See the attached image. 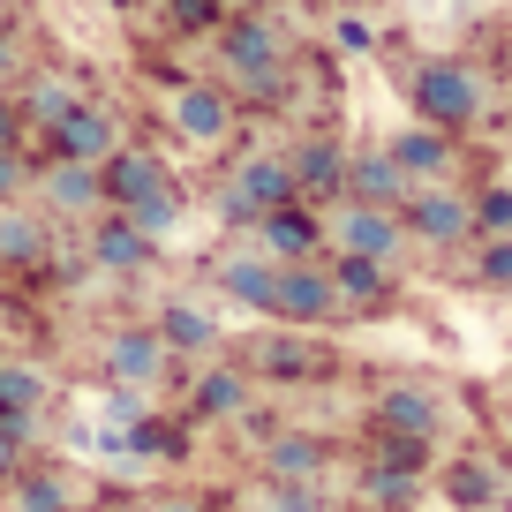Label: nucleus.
Returning a JSON list of instances; mask_svg holds the SVG:
<instances>
[{
  "label": "nucleus",
  "instance_id": "obj_28",
  "mask_svg": "<svg viewBox=\"0 0 512 512\" xmlns=\"http://www.w3.org/2000/svg\"><path fill=\"white\" fill-rule=\"evenodd\" d=\"M46 369L38 362H16V354H8V362H0V407H23V415H38V407H46Z\"/></svg>",
  "mask_w": 512,
  "mask_h": 512
},
{
  "label": "nucleus",
  "instance_id": "obj_19",
  "mask_svg": "<svg viewBox=\"0 0 512 512\" xmlns=\"http://www.w3.org/2000/svg\"><path fill=\"white\" fill-rule=\"evenodd\" d=\"M174 128L189 136V144H226V136H234V98L196 83V91L174 98Z\"/></svg>",
  "mask_w": 512,
  "mask_h": 512
},
{
  "label": "nucleus",
  "instance_id": "obj_34",
  "mask_svg": "<svg viewBox=\"0 0 512 512\" xmlns=\"http://www.w3.org/2000/svg\"><path fill=\"white\" fill-rule=\"evenodd\" d=\"M166 16H174L181 31H211V23H219V0H166Z\"/></svg>",
  "mask_w": 512,
  "mask_h": 512
},
{
  "label": "nucleus",
  "instance_id": "obj_40",
  "mask_svg": "<svg viewBox=\"0 0 512 512\" xmlns=\"http://www.w3.org/2000/svg\"><path fill=\"white\" fill-rule=\"evenodd\" d=\"M98 512H151V505H128V497H113V505H98Z\"/></svg>",
  "mask_w": 512,
  "mask_h": 512
},
{
  "label": "nucleus",
  "instance_id": "obj_27",
  "mask_svg": "<svg viewBox=\"0 0 512 512\" xmlns=\"http://www.w3.org/2000/svg\"><path fill=\"white\" fill-rule=\"evenodd\" d=\"M369 460H384V467H400V475H422V482H430L437 437H392V430H369Z\"/></svg>",
  "mask_w": 512,
  "mask_h": 512
},
{
  "label": "nucleus",
  "instance_id": "obj_11",
  "mask_svg": "<svg viewBox=\"0 0 512 512\" xmlns=\"http://www.w3.org/2000/svg\"><path fill=\"white\" fill-rule=\"evenodd\" d=\"M324 467H332V445L309 430H279L264 437V482H324Z\"/></svg>",
  "mask_w": 512,
  "mask_h": 512
},
{
  "label": "nucleus",
  "instance_id": "obj_24",
  "mask_svg": "<svg viewBox=\"0 0 512 512\" xmlns=\"http://www.w3.org/2000/svg\"><path fill=\"white\" fill-rule=\"evenodd\" d=\"M46 204L53 211H98L106 204V181H98V166H46Z\"/></svg>",
  "mask_w": 512,
  "mask_h": 512
},
{
  "label": "nucleus",
  "instance_id": "obj_15",
  "mask_svg": "<svg viewBox=\"0 0 512 512\" xmlns=\"http://www.w3.org/2000/svg\"><path fill=\"white\" fill-rule=\"evenodd\" d=\"M219 294L226 302H241V309H264L272 317V279H279V264L264 249H234V256H219Z\"/></svg>",
  "mask_w": 512,
  "mask_h": 512
},
{
  "label": "nucleus",
  "instance_id": "obj_18",
  "mask_svg": "<svg viewBox=\"0 0 512 512\" xmlns=\"http://www.w3.org/2000/svg\"><path fill=\"white\" fill-rule=\"evenodd\" d=\"M287 174H294V196H302V204H324V196H339V174H347V151H339L332 136H309V144L287 159Z\"/></svg>",
  "mask_w": 512,
  "mask_h": 512
},
{
  "label": "nucleus",
  "instance_id": "obj_25",
  "mask_svg": "<svg viewBox=\"0 0 512 512\" xmlns=\"http://www.w3.org/2000/svg\"><path fill=\"white\" fill-rule=\"evenodd\" d=\"M437 490H445L460 512H490V505H497V467H482V460H452L445 475H437Z\"/></svg>",
  "mask_w": 512,
  "mask_h": 512
},
{
  "label": "nucleus",
  "instance_id": "obj_17",
  "mask_svg": "<svg viewBox=\"0 0 512 512\" xmlns=\"http://www.w3.org/2000/svg\"><path fill=\"white\" fill-rule=\"evenodd\" d=\"M113 151V121H106V106H76L61 128H53V159L61 166H98Z\"/></svg>",
  "mask_w": 512,
  "mask_h": 512
},
{
  "label": "nucleus",
  "instance_id": "obj_13",
  "mask_svg": "<svg viewBox=\"0 0 512 512\" xmlns=\"http://www.w3.org/2000/svg\"><path fill=\"white\" fill-rule=\"evenodd\" d=\"M339 196H347V204L400 211L407 204V174L392 166V151H362V159H347V174H339Z\"/></svg>",
  "mask_w": 512,
  "mask_h": 512
},
{
  "label": "nucleus",
  "instance_id": "obj_9",
  "mask_svg": "<svg viewBox=\"0 0 512 512\" xmlns=\"http://www.w3.org/2000/svg\"><path fill=\"white\" fill-rule=\"evenodd\" d=\"M166 362H174V354H166V339L151 332V324H128V332H113L106 339V377L113 384H159L166 377Z\"/></svg>",
  "mask_w": 512,
  "mask_h": 512
},
{
  "label": "nucleus",
  "instance_id": "obj_36",
  "mask_svg": "<svg viewBox=\"0 0 512 512\" xmlns=\"http://www.w3.org/2000/svg\"><path fill=\"white\" fill-rule=\"evenodd\" d=\"M16 189H23V159H16V151H0V204H8Z\"/></svg>",
  "mask_w": 512,
  "mask_h": 512
},
{
  "label": "nucleus",
  "instance_id": "obj_23",
  "mask_svg": "<svg viewBox=\"0 0 512 512\" xmlns=\"http://www.w3.org/2000/svg\"><path fill=\"white\" fill-rule=\"evenodd\" d=\"M46 219L38 211H0V272H31L38 256H46Z\"/></svg>",
  "mask_w": 512,
  "mask_h": 512
},
{
  "label": "nucleus",
  "instance_id": "obj_20",
  "mask_svg": "<svg viewBox=\"0 0 512 512\" xmlns=\"http://www.w3.org/2000/svg\"><path fill=\"white\" fill-rule=\"evenodd\" d=\"M151 332L166 339V354H189V362H204V354L219 347V317H211V309H196V302H166Z\"/></svg>",
  "mask_w": 512,
  "mask_h": 512
},
{
  "label": "nucleus",
  "instance_id": "obj_32",
  "mask_svg": "<svg viewBox=\"0 0 512 512\" xmlns=\"http://www.w3.org/2000/svg\"><path fill=\"white\" fill-rule=\"evenodd\" d=\"M264 512H332L317 482H264Z\"/></svg>",
  "mask_w": 512,
  "mask_h": 512
},
{
  "label": "nucleus",
  "instance_id": "obj_41",
  "mask_svg": "<svg viewBox=\"0 0 512 512\" xmlns=\"http://www.w3.org/2000/svg\"><path fill=\"white\" fill-rule=\"evenodd\" d=\"M219 8H264V0H219Z\"/></svg>",
  "mask_w": 512,
  "mask_h": 512
},
{
  "label": "nucleus",
  "instance_id": "obj_22",
  "mask_svg": "<svg viewBox=\"0 0 512 512\" xmlns=\"http://www.w3.org/2000/svg\"><path fill=\"white\" fill-rule=\"evenodd\" d=\"M392 166H400L407 181H437V174L452 166V136H445V128H430V121L407 128L400 144H392Z\"/></svg>",
  "mask_w": 512,
  "mask_h": 512
},
{
  "label": "nucleus",
  "instance_id": "obj_35",
  "mask_svg": "<svg viewBox=\"0 0 512 512\" xmlns=\"http://www.w3.org/2000/svg\"><path fill=\"white\" fill-rule=\"evenodd\" d=\"M16 128H23V106H16V98H0V151H16Z\"/></svg>",
  "mask_w": 512,
  "mask_h": 512
},
{
  "label": "nucleus",
  "instance_id": "obj_21",
  "mask_svg": "<svg viewBox=\"0 0 512 512\" xmlns=\"http://www.w3.org/2000/svg\"><path fill=\"white\" fill-rule=\"evenodd\" d=\"M151 249H159V241H151V234H136V226H128L121 211H113L106 226H91V256H98V272H144V264H151Z\"/></svg>",
  "mask_w": 512,
  "mask_h": 512
},
{
  "label": "nucleus",
  "instance_id": "obj_26",
  "mask_svg": "<svg viewBox=\"0 0 512 512\" xmlns=\"http://www.w3.org/2000/svg\"><path fill=\"white\" fill-rule=\"evenodd\" d=\"M415 497H422V475H400V467H384V460L362 467V505L369 512H407Z\"/></svg>",
  "mask_w": 512,
  "mask_h": 512
},
{
  "label": "nucleus",
  "instance_id": "obj_30",
  "mask_svg": "<svg viewBox=\"0 0 512 512\" xmlns=\"http://www.w3.org/2000/svg\"><path fill=\"white\" fill-rule=\"evenodd\" d=\"M121 219H128V226H136V234H151V241H159V234H166V226H174V219H181V196H174V181H166V189H159V196H144V204H128V211H121Z\"/></svg>",
  "mask_w": 512,
  "mask_h": 512
},
{
  "label": "nucleus",
  "instance_id": "obj_4",
  "mask_svg": "<svg viewBox=\"0 0 512 512\" xmlns=\"http://www.w3.org/2000/svg\"><path fill=\"white\" fill-rule=\"evenodd\" d=\"M249 226H256V249L272 256V264H309V256L324 249V219L302 196H287L279 211H264V219H249Z\"/></svg>",
  "mask_w": 512,
  "mask_h": 512
},
{
  "label": "nucleus",
  "instance_id": "obj_38",
  "mask_svg": "<svg viewBox=\"0 0 512 512\" xmlns=\"http://www.w3.org/2000/svg\"><path fill=\"white\" fill-rule=\"evenodd\" d=\"M16 76V23H0V83Z\"/></svg>",
  "mask_w": 512,
  "mask_h": 512
},
{
  "label": "nucleus",
  "instance_id": "obj_3",
  "mask_svg": "<svg viewBox=\"0 0 512 512\" xmlns=\"http://www.w3.org/2000/svg\"><path fill=\"white\" fill-rule=\"evenodd\" d=\"M241 407H249V369H234V362H196V377H189V392H181V422H234Z\"/></svg>",
  "mask_w": 512,
  "mask_h": 512
},
{
  "label": "nucleus",
  "instance_id": "obj_37",
  "mask_svg": "<svg viewBox=\"0 0 512 512\" xmlns=\"http://www.w3.org/2000/svg\"><path fill=\"white\" fill-rule=\"evenodd\" d=\"M339 46H347V53H369L377 38H369V23H339Z\"/></svg>",
  "mask_w": 512,
  "mask_h": 512
},
{
  "label": "nucleus",
  "instance_id": "obj_39",
  "mask_svg": "<svg viewBox=\"0 0 512 512\" xmlns=\"http://www.w3.org/2000/svg\"><path fill=\"white\" fill-rule=\"evenodd\" d=\"M151 512H211V505H204V497H159Z\"/></svg>",
  "mask_w": 512,
  "mask_h": 512
},
{
  "label": "nucleus",
  "instance_id": "obj_6",
  "mask_svg": "<svg viewBox=\"0 0 512 512\" xmlns=\"http://www.w3.org/2000/svg\"><path fill=\"white\" fill-rule=\"evenodd\" d=\"M324 234H332L347 256H377V264H392L400 241H407V226H400V211H384V204H347L339 219H324Z\"/></svg>",
  "mask_w": 512,
  "mask_h": 512
},
{
  "label": "nucleus",
  "instance_id": "obj_16",
  "mask_svg": "<svg viewBox=\"0 0 512 512\" xmlns=\"http://www.w3.org/2000/svg\"><path fill=\"white\" fill-rule=\"evenodd\" d=\"M0 497H8V512H76L83 490H76L68 467H31V460H23V475L8 482Z\"/></svg>",
  "mask_w": 512,
  "mask_h": 512
},
{
  "label": "nucleus",
  "instance_id": "obj_1",
  "mask_svg": "<svg viewBox=\"0 0 512 512\" xmlns=\"http://www.w3.org/2000/svg\"><path fill=\"white\" fill-rule=\"evenodd\" d=\"M482 106H490V83L475 76L467 61H452V53H437V61H422L415 68V113L430 128H467V121H482Z\"/></svg>",
  "mask_w": 512,
  "mask_h": 512
},
{
  "label": "nucleus",
  "instance_id": "obj_31",
  "mask_svg": "<svg viewBox=\"0 0 512 512\" xmlns=\"http://www.w3.org/2000/svg\"><path fill=\"white\" fill-rule=\"evenodd\" d=\"M475 279H482V287H497V294H512V234H482Z\"/></svg>",
  "mask_w": 512,
  "mask_h": 512
},
{
  "label": "nucleus",
  "instance_id": "obj_10",
  "mask_svg": "<svg viewBox=\"0 0 512 512\" xmlns=\"http://www.w3.org/2000/svg\"><path fill=\"white\" fill-rule=\"evenodd\" d=\"M324 272H332L339 317H354V309H384V302H392V264H377V256H347V249H339Z\"/></svg>",
  "mask_w": 512,
  "mask_h": 512
},
{
  "label": "nucleus",
  "instance_id": "obj_12",
  "mask_svg": "<svg viewBox=\"0 0 512 512\" xmlns=\"http://www.w3.org/2000/svg\"><path fill=\"white\" fill-rule=\"evenodd\" d=\"M98 181H106V204L128 211V204H144V196L166 189V166L151 159V151H106V159H98Z\"/></svg>",
  "mask_w": 512,
  "mask_h": 512
},
{
  "label": "nucleus",
  "instance_id": "obj_2",
  "mask_svg": "<svg viewBox=\"0 0 512 512\" xmlns=\"http://www.w3.org/2000/svg\"><path fill=\"white\" fill-rule=\"evenodd\" d=\"M272 317L294 324V332H317V324L339 317L332 272H324L317 256H309V264H279V279H272Z\"/></svg>",
  "mask_w": 512,
  "mask_h": 512
},
{
  "label": "nucleus",
  "instance_id": "obj_8",
  "mask_svg": "<svg viewBox=\"0 0 512 512\" xmlns=\"http://www.w3.org/2000/svg\"><path fill=\"white\" fill-rule=\"evenodd\" d=\"M287 196H294L287 159H234V174H226V211H234V219H264V211H279Z\"/></svg>",
  "mask_w": 512,
  "mask_h": 512
},
{
  "label": "nucleus",
  "instance_id": "obj_7",
  "mask_svg": "<svg viewBox=\"0 0 512 512\" xmlns=\"http://www.w3.org/2000/svg\"><path fill=\"white\" fill-rule=\"evenodd\" d=\"M369 430H392V437H437L445 430V400L430 384H384L369 400Z\"/></svg>",
  "mask_w": 512,
  "mask_h": 512
},
{
  "label": "nucleus",
  "instance_id": "obj_29",
  "mask_svg": "<svg viewBox=\"0 0 512 512\" xmlns=\"http://www.w3.org/2000/svg\"><path fill=\"white\" fill-rule=\"evenodd\" d=\"M76 106H83V98H76V83H61V76H38L31 91H23V113H31L38 128H61Z\"/></svg>",
  "mask_w": 512,
  "mask_h": 512
},
{
  "label": "nucleus",
  "instance_id": "obj_14",
  "mask_svg": "<svg viewBox=\"0 0 512 512\" xmlns=\"http://www.w3.org/2000/svg\"><path fill=\"white\" fill-rule=\"evenodd\" d=\"M324 369V347H309L302 332H279V339H256L249 347V377H272V384H309Z\"/></svg>",
  "mask_w": 512,
  "mask_h": 512
},
{
  "label": "nucleus",
  "instance_id": "obj_42",
  "mask_svg": "<svg viewBox=\"0 0 512 512\" xmlns=\"http://www.w3.org/2000/svg\"><path fill=\"white\" fill-rule=\"evenodd\" d=\"M0 8H16V0H0Z\"/></svg>",
  "mask_w": 512,
  "mask_h": 512
},
{
  "label": "nucleus",
  "instance_id": "obj_5",
  "mask_svg": "<svg viewBox=\"0 0 512 512\" xmlns=\"http://www.w3.org/2000/svg\"><path fill=\"white\" fill-rule=\"evenodd\" d=\"M400 226L415 241H430V249H460V241L475 234V204L452 196V189H415V196H407V211H400Z\"/></svg>",
  "mask_w": 512,
  "mask_h": 512
},
{
  "label": "nucleus",
  "instance_id": "obj_33",
  "mask_svg": "<svg viewBox=\"0 0 512 512\" xmlns=\"http://www.w3.org/2000/svg\"><path fill=\"white\" fill-rule=\"evenodd\" d=\"M475 234H512V189H482L475 196Z\"/></svg>",
  "mask_w": 512,
  "mask_h": 512
}]
</instances>
